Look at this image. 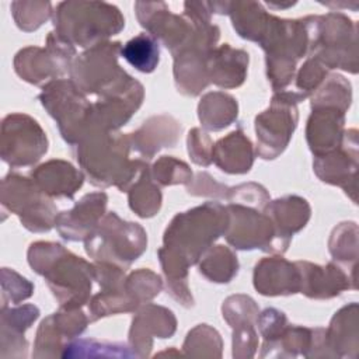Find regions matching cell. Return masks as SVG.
<instances>
[{"label": "cell", "mask_w": 359, "mask_h": 359, "mask_svg": "<svg viewBox=\"0 0 359 359\" xmlns=\"http://www.w3.org/2000/svg\"><path fill=\"white\" fill-rule=\"evenodd\" d=\"M248 65V53L234 50L224 43L210 57V79L220 87H234L243 83Z\"/></svg>", "instance_id": "obj_3"}, {"label": "cell", "mask_w": 359, "mask_h": 359, "mask_svg": "<svg viewBox=\"0 0 359 359\" xmlns=\"http://www.w3.org/2000/svg\"><path fill=\"white\" fill-rule=\"evenodd\" d=\"M215 160L216 164L224 170L226 164L231 158V156H237L240 163L248 171L252 164V153H251V143L248 139L243 136L241 132H233L226 139H222L215 149Z\"/></svg>", "instance_id": "obj_6"}, {"label": "cell", "mask_w": 359, "mask_h": 359, "mask_svg": "<svg viewBox=\"0 0 359 359\" xmlns=\"http://www.w3.org/2000/svg\"><path fill=\"white\" fill-rule=\"evenodd\" d=\"M32 175L36 177V181L45 189L43 192L52 196H69L72 198L77 188L81 187L83 182L77 181H65L66 178H79L81 177L69 163L63 161H50L48 164L41 165Z\"/></svg>", "instance_id": "obj_4"}, {"label": "cell", "mask_w": 359, "mask_h": 359, "mask_svg": "<svg viewBox=\"0 0 359 359\" xmlns=\"http://www.w3.org/2000/svg\"><path fill=\"white\" fill-rule=\"evenodd\" d=\"M105 194H91L84 196L70 212H63L55 217V223L67 240H81L90 236V229L97 223L105 209Z\"/></svg>", "instance_id": "obj_1"}, {"label": "cell", "mask_w": 359, "mask_h": 359, "mask_svg": "<svg viewBox=\"0 0 359 359\" xmlns=\"http://www.w3.org/2000/svg\"><path fill=\"white\" fill-rule=\"evenodd\" d=\"M121 53L128 63L143 73H151L160 60L158 43L153 35L146 32L128 41L121 49Z\"/></svg>", "instance_id": "obj_5"}, {"label": "cell", "mask_w": 359, "mask_h": 359, "mask_svg": "<svg viewBox=\"0 0 359 359\" xmlns=\"http://www.w3.org/2000/svg\"><path fill=\"white\" fill-rule=\"evenodd\" d=\"M299 271L307 275V279L302 280V293L309 297H332L339 294L342 289L348 287L345 280L346 276L334 265H327L325 268H320L317 265L307 264L310 269H307L306 262H297Z\"/></svg>", "instance_id": "obj_2"}]
</instances>
